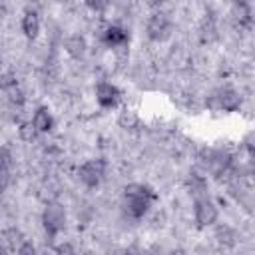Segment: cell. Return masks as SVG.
<instances>
[{
  "instance_id": "11",
  "label": "cell",
  "mask_w": 255,
  "mask_h": 255,
  "mask_svg": "<svg viewBox=\"0 0 255 255\" xmlns=\"http://www.w3.org/2000/svg\"><path fill=\"white\" fill-rule=\"evenodd\" d=\"M32 124L36 126V129L40 133H48L54 128V118H52V114H50L48 108H38L34 112V116H32Z\"/></svg>"
},
{
  "instance_id": "13",
  "label": "cell",
  "mask_w": 255,
  "mask_h": 255,
  "mask_svg": "<svg viewBox=\"0 0 255 255\" xmlns=\"http://www.w3.org/2000/svg\"><path fill=\"white\" fill-rule=\"evenodd\" d=\"M0 163H2V169H0V175H2V189H6L8 183H10V173H12V155H10V149H8V147H2Z\"/></svg>"
},
{
  "instance_id": "12",
  "label": "cell",
  "mask_w": 255,
  "mask_h": 255,
  "mask_svg": "<svg viewBox=\"0 0 255 255\" xmlns=\"http://www.w3.org/2000/svg\"><path fill=\"white\" fill-rule=\"evenodd\" d=\"M64 46H66V52H68L70 56H74V58H82V56L86 54V48H88L84 36H80V34H74V36L66 38Z\"/></svg>"
},
{
  "instance_id": "19",
  "label": "cell",
  "mask_w": 255,
  "mask_h": 255,
  "mask_svg": "<svg viewBox=\"0 0 255 255\" xmlns=\"http://www.w3.org/2000/svg\"><path fill=\"white\" fill-rule=\"evenodd\" d=\"M16 253H20V255H34L36 253V247L32 243H28V241H20Z\"/></svg>"
},
{
  "instance_id": "20",
  "label": "cell",
  "mask_w": 255,
  "mask_h": 255,
  "mask_svg": "<svg viewBox=\"0 0 255 255\" xmlns=\"http://www.w3.org/2000/svg\"><path fill=\"white\" fill-rule=\"evenodd\" d=\"M247 169H249V175H253V179H255V155H249Z\"/></svg>"
},
{
  "instance_id": "5",
  "label": "cell",
  "mask_w": 255,
  "mask_h": 255,
  "mask_svg": "<svg viewBox=\"0 0 255 255\" xmlns=\"http://www.w3.org/2000/svg\"><path fill=\"white\" fill-rule=\"evenodd\" d=\"M106 175V161L104 159H88L80 165L78 177L86 187H98Z\"/></svg>"
},
{
  "instance_id": "7",
  "label": "cell",
  "mask_w": 255,
  "mask_h": 255,
  "mask_svg": "<svg viewBox=\"0 0 255 255\" xmlns=\"http://www.w3.org/2000/svg\"><path fill=\"white\" fill-rule=\"evenodd\" d=\"M120 100H122V92L118 90V86H114L110 82H100L96 86V102L100 104V108L114 110V108H118Z\"/></svg>"
},
{
  "instance_id": "21",
  "label": "cell",
  "mask_w": 255,
  "mask_h": 255,
  "mask_svg": "<svg viewBox=\"0 0 255 255\" xmlns=\"http://www.w3.org/2000/svg\"><path fill=\"white\" fill-rule=\"evenodd\" d=\"M56 251H58V253H72L74 249H72L70 245H60V247H56Z\"/></svg>"
},
{
  "instance_id": "3",
  "label": "cell",
  "mask_w": 255,
  "mask_h": 255,
  "mask_svg": "<svg viewBox=\"0 0 255 255\" xmlns=\"http://www.w3.org/2000/svg\"><path fill=\"white\" fill-rule=\"evenodd\" d=\"M193 217H195V223H197L199 229L209 227V225H213V223L217 221L219 209H217V205L213 203V199L207 197V193L195 197V201H193Z\"/></svg>"
},
{
  "instance_id": "6",
  "label": "cell",
  "mask_w": 255,
  "mask_h": 255,
  "mask_svg": "<svg viewBox=\"0 0 255 255\" xmlns=\"http://www.w3.org/2000/svg\"><path fill=\"white\" fill-rule=\"evenodd\" d=\"M207 104H209V108H213V110H221V112H237L239 106H241V96H239L233 88L225 86V88H219V90L209 98Z\"/></svg>"
},
{
  "instance_id": "18",
  "label": "cell",
  "mask_w": 255,
  "mask_h": 255,
  "mask_svg": "<svg viewBox=\"0 0 255 255\" xmlns=\"http://www.w3.org/2000/svg\"><path fill=\"white\" fill-rule=\"evenodd\" d=\"M243 145H245V149L249 151V155H255V131H249V133L245 135Z\"/></svg>"
},
{
  "instance_id": "15",
  "label": "cell",
  "mask_w": 255,
  "mask_h": 255,
  "mask_svg": "<svg viewBox=\"0 0 255 255\" xmlns=\"http://www.w3.org/2000/svg\"><path fill=\"white\" fill-rule=\"evenodd\" d=\"M18 133H20V137H22L24 141H32V139H36V135H38L40 131L36 129V126H34L32 122H28V124H20Z\"/></svg>"
},
{
  "instance_id": "10",
  "label": "cell",
  "mask_w": 255,
  "mask_h": 255,
  "mask_svg": "<svg viewBox=\"0 0 255 255\" xmlns=\"http://www.w3.org/2000/svg\"><path fill=\"white\" fill-rule=\"evenodd\" d=\"M20 28H22V34L28 40H36L38 34H40V16H38V12L32 10V8L24 10L22 20H20Z\"/></svg>"
},
{
  "instance_id": "2",
  "label": "cell",
  "mask_w": 255,
  "mask_h": 255,
  "mask_svg": "<svg viewBox=\"0 0 255 255\" xmlns=\"http://www.w3.org/2000/svg\"><path fill=\"white\" fill-rule=\"evenodd\" d=\"M173 32V22L165 12H153L145 22V34L151 42H165Z\"/></svg>"
},
{
  "instance_id": "8",
  "label": "cell",
  "mask_w": 255,
  "mask_h": 255,
  "mask_svg": "<svg viewBox=\"0 0 255 255\" xmlns=\"http://www.w3.org/2000/svg\"><path fill=\"white\" fill-rule=\"evenodd\" d=\"M2 90H4V96H6V100L10 102L12 108H18V110H20V108L24 106V92L20 90V86H18V82H16L14 76L4 74Z\"/></svg>"
},
{
  "instance_id": "14",
  "label": "cell",
  "mask_w": 255,
  "mask_h": 255,
  "mask_svg": "<svg viewBox=\"0 0 255 255\" xmlns=\"http://www.w3.org/2000/svg\"><path fill=\"white\" fill-rule=\"evenodd\" d=\"M187 185H189V193L193 195V197H199V195H205L207 191V183H205V179L201 177V175H197V173H193L189 179H187Z\"/></svg>"
},
{
  "instance_id": "22",
  "label": "cell",
  "mask_w": 255,
  "mask_h": 255,
  "mask_svg": "<svg viewBox=\"0 0 255 255\" xmlns=\"http://www.w3.org/2000/svg\"><path fill=\"white\" fill-rule=\"evenodd\" d=\"M165 0H145V4L147 6H151V8H157V6H161Z\"/></svg>"
},
{
  "instance_id": "1",
  "label": "cell",
  "mask_w": 255,
  "mask_h": 255,
  "mask_svg": "<svg viewBox=\"0 0 255 255\" xmlns=\"http://www.w3.org/2000/svg\"><path fill=\"white\" fill-rule=\"evenodd\" d=\"M124 211L131 219H141L157 199V193L143 183H129L124 187Z\"/></svg>"
},
{
  "instance_id": "4",
  "label": "cell",
  "mask_w": 255,
  "mask_h": 255,
  "mask_svg": "<svg viewBox=\"0 0 255 255\" xmlns=\"http://www.w3.org/2000/svg\"><path fill=\"white\" fill-rule=\"evenodd\" d=\"M42 225L48 237H56L66 227V211L60 203H48L42 211Z\"/></svg>"
},
{
  "instance_id": "9",
  "label": "cell",
  "mask_w": 255,
  "mask_h": 255,
  "mask_svg": "<svg viewBox=\"0 0 255 255\" xmlns=\"http://www.w3.org/2000/svg\"><path fill=\"white\" fill-rule=\"evenodd\" d=\"M102 42H104L108 48H122V46H126V44L129 42V34H128L122 26L112 24V26H108V28L104 30Z\"/></svg>"
},
{
  "instance_id": "16",
  "label": "cell",
  "mask_w": 255,
  "mask_h": 255,
  "mask_svg": "<svg viewBox=\"0 0 255 255\" xmlns=\"http://www.w3.org/2000/svg\"><path fill=\"white\" fill-rule=\"evenodd\" d=\"M110 2H112V0H84V4H86L92 12H96V14H104V12L108 10Z\"/></svg>"
},
{
  "instance_id": "17",
  "label": "cell",
  "mask_w": 255,
  "mask_h": 255,
  "mask_svg": "<svg viewBox=\"0 0 255 255\" xmlns=\"http://www.w3.org/2000/svg\"><path fill=\"white\" fill-rule=\"evenodd\" d=\"M120 124L124 126V128H131L133 124H137V118L133 116V112H129V110H126L122 116H120Z\"/></svg>"
}]
</instances>
